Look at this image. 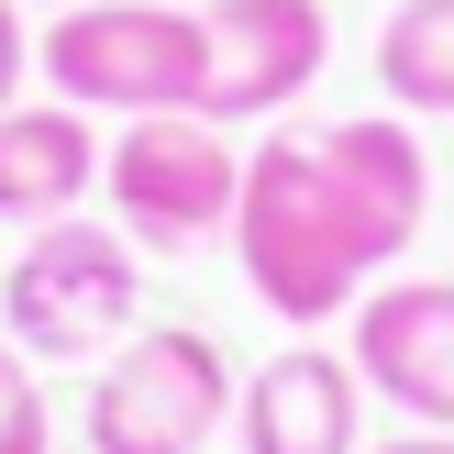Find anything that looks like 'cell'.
<instances>
[{
  "label": "cell",
  "mask_w": 454,
  "mask_h": 454,
  "mask_svg": "<svg viewBox=\"0 0 454 454\" xmlns=\"http://www.w3.org/2000/svg\"><path fill=\"white\" fill-rule=\"evenodd\" d=\"M22 78H34V22H22V0H0V111L22 100Z\"/></svg>",
  "instance_id": "13"
},
{
  "label": "cell",
  "mask_w": 454,
  "mask_h": 454,
  "mask_svg": "<svg viewBox=\"0 0 454 454\" xmlns=\"http://www.w3.org/2000/svg\"><path fill=\"white\" fill-rule=\"evenodd\" d=\"M233 355L200 322H133L89 388V454H211L233 421Z\"/></svg>",
  "instance_id": "5"
},
{
  "label": "cell",
  "mask_w": 454,
  "mask_h": 454,
  "mask_svg": "<svg viewBox=\"0 0 454 454\" xmlns=\"http://www.w3.org/2000/svg\"><path fill=\"white\" fill-rule=\"evenodd\" d=\"M344 355L377 411L454 433V278H377L344 310Z\"/></svg>",
  "instance_id": "7"
},
{
  "label": "cell",
  "mask_w": 454,
  "mask_h": 454,
  "mask_svg": "<svg viewBox=\"0 0 454 454\" xmlns=\"http://www.w3.org/2000/svg\"><path fill=\"white\" fill-rule=\"evenodd\" d=\"M310 145H322V177H333L344 233L366 244L377 278H399V255H411L421 222H433V155H421V122H411V111H355V122L310 133Z\"/></svg>",
  "instance_id": "8"
},
{
  "label": "cell",
  "mask_w": 454,
  "mask_h": 454,
  "mask_svg": "<svg viewBox=\"0 0 454 454\" xmlns=\"http://www.w3.org/2000/svg\"><path fill=\"white\" fill-rule=\"evenodd\" d=\"M100 189V122L78 100H12L0 111V222H67Z\"/></svg>",
  "instance_id": "10"
},
{
  "label": "cell",
  "mask_w": 454,
  "mask_h": 454,
  "mask_svg": "<svg viewBox=\"0 0 454 454\" xmlns=\"http://www.w3.org/2000/svg\"><path fill=\"white\" fill-rule=\"evenodd\" d=\"M44 100H78L89 122L200 111V0H67L34 34Z\"/></svg>",
  "instance_id": "3"
},
{
  "label": "cell",
  "mask_w": 454,
  "mask_h": 454,
  "mask_svg": "<svg viewBox=\"0 0 454 454\" xmlns=\"http://www.w3.org/2000/svg\"><path fill=\"white\" fill-rule=\"evenodd\" d=\"M366 454H454V433H421V421H399L388 443H366Z\"/></svg>",
  "instance_id": "14"
},
{
  "label": "cell",
  "mask_w": 454,
  "mask_h": 454,
  "mask_svg": "<svg viewBox=\"0 0 454 454\" xmlns=\"http://www.w3.org/2000/svg\"><path fill=\"white\" fill-rule=\"evenodd\" d=\"M22 12H67V0H22Z\"/></svg>",
  "instance_id": "15"
},
{
  "label": "cell",
  "mask_w": 454,
  "mask_h": 454,
  "mask_svg": "<svg viewBox=\"0 0 454 454\" xmlns=\"http://www.w3.org/2000/svg\"><path fill=\"white\" fill-rule=\"evenodd\" d=\"M233 255H244V288H255L288 333L344 322V310L377 288L366 244H355L344 211H333V177H322V145H310V133H266V145L244 155Z\"/></svg>",
  "instance_id": "1"
},
{
  "label": "cell",
  "mask_w": 454,
  "mask_h": 454,
  "mask_svg": "<svg viewBox=\"0 0 454 454\" xmlns=\"http://www.w3.org/2000/svg\"><path fill=\"white\" fill-rule=\"evenodd\" d=\"M145 322V244L122 222H34L0 278V333L34 366H100L122 333Z\"/></svg>",
  "instance_id": "2"
},
{
  "label": "cell",
  "mask_w": 454,
  "mask_h": 454,
  "mask_svg": "<svg viewBox=\"0 0 454 454\" xmlns=\"http://www.w3.org/2000/svg\"><path fill=\"white\" fill-rule=\"evenodd\" d=\"M366 377H355V355L333 344H278L255 377L233 388V433L244 454H366Z\"/></svg>",
  "instance_id": "9"
},
{
  "label": "cell",
  "mask_w": 454,
  "mask_h": 454,
  "mask_svg": "<svg viewBox=\"0 0 454 454\" xmlns=\"http://www.w3.org/2000/svg\"><path fill=\"white\" fill-rule=\"evenodd\" d=\"M100 200L145 255H200L211 233H233L244 155L211 111H145L100 145Z\"/></svg>",
  "instance_id": "4"
},
{
  "label": "cell",
  "mask_w": 454,
  "mask_h": 454,
  "mask_svg": "<svg viewBox=\"0 0 454 454\" xmlns=\"http://www.w3.org/2000/svg\"><path fill=\"white\" fill-rule=\"evenodd\" d=\"M377 89L411 122H454V0H399L377 22Z\"/></svg>",
  "instance_id": "11"
},
{
  "label": "cell",
  "mask_w": 454,
  "mask_h": 454,
  "mask_svg": "<svg viewBox=\"0 0 454 454\" xmlns=\"http://www.w3.org/2000/svg\"><path fill=\"white\" fill-rule=\"evenodd\" d=\"M0 454H56V399H44V366L0 333Z\"/></svg>",
  "instance_id": "12"
},
{
  "label": "cell",
  "mask_w": 454,
  "mask_h": 454,
  "mask_svg": "<svg viewBox=\"0 0 454 454\" xmlns=\"http://www.w3.org/2000/svg\"><path fill=\"white\" fill-rule=\"evenodd\" d=\"M322 56H333L322 0H200V111L222 133L278 122L288 100H310Z\"/></svg>",
  "instance_id": "6"
}]
</instances>
